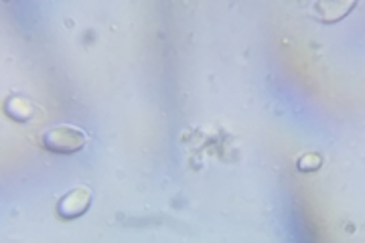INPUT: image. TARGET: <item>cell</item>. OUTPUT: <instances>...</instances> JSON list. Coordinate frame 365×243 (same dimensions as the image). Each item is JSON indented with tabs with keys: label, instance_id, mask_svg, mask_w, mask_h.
Listing matches in <instances>:
<instances>
[{
	"label": "cell",
	"instance_id": "obj_4",
	"mask_svg": "<svg viewBox=\"0 0 365 243\" xmlns=\"http://www.w3.org/2000/svg\"><path fill=\"white\" fill-rule=\"evenodd\" d=\"M4 110H6V114L11 115L13 120H19V122H29L37 114L35 103L31 102V100H26V98H11V100H6Z\"/></svg>",
	"mask_w": 365,
	"mask_h": 243
},
{
	"label": "cell",
	"instance_id": "obj_5",
	"mask_svg": "<svg viewBox=\"0 0 365 243\" xmlns=\"http://www.w3.org/2000/svg\"><path fill=\"white\" fill-rule=\"evenodd\" d=\"M323 165V158L319 154H304L299 160V168L302 172H311V170H317Z\"/></svg>",
	"mask_w": 365,
	"mask_h": 243
},
{
	"label": "cell",
	"instance_id": "obj_2",
	"mask_svg": "<svg viewBox=\"0 0 365 243\" xmlns=\"http://www.w3.org/2000/svg\"><path fill=\"white\" fill-rule=\"evenodd\" d=\"M91 201L93 191L86 185H78L57 201V213L61 219H78L90 209Z\"/></svg>",
	"mask_w": 365,
	"mask_h": 243
},
{
	"label": "cell",
	"instance_id": "obj_1",
	"mask_svg": "<svg viewBox=\"0 0 365 243\" xmlns=\"http://www.w3.org/2000/svg\"><path fill=\"white\" fill-rule=\"evenodd\" d=\"M41 140H43V146L51 152L71 154L81 150L88 144V134L71 124H57L53 128L45 130Z\"/></svg>",
	"mask_w": 365,
	"mask_h": 243
},
{
	"label": "cell",
	"instance_id": "obj_3",
	"mask_svg": "<svg viewBox=\"0 0 365 243\" xmlns=\"http://www.w3.org/2000/svg\"><path fill=\"white\" fill-rule=\"evenodd\" d=\"M355 9V2H317L314 4V11L319 14L321 21L325 23H335L341 21L343 16H347V13Z\"/></svg>",
	"mask_w": 365,
	"mask_h": 243
}]
</instances>
